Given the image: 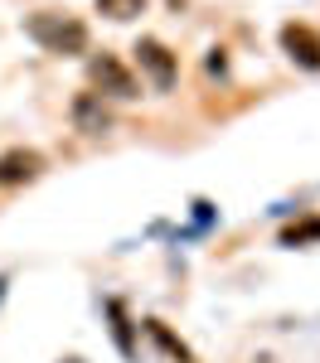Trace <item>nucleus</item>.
<instances>
[{
	"mask_svg": "<svg viewBox=\"0 0 320 363\" xmlns=\"http://www.w3.org/2000/svg\"><path fill=\"white\" fill-rule=\"evenodd\" d=\"M44 174V155L39 150H25V145H10L0 155V189H20V184H34Z\"/></svg>",
	"mask_w": 320,
	"mask_h": 363,
	"instance_id": "obj_4",
	"label": "nucleus"
},
{
	"mask_svg": "<svg viewBox=\"0 0 320 363\" xmlns=\"http://www.w3.org/2000/svg\"><path fill=\"white\" fill-rule=\"evenodd\" d=\"M68 116H73V126H78L83 136H102V131L112 126V112H107L102 92H78L73 107H68Z\"/></svg>",
	"mask_w": 320,
	"mask_h": 363,
	"instance_id": "obj_6",
	"label": "nucleus"
},
{
	"mask_svg": "<svg viewBox=\"0 0 320 363\" xmlns=\"http://www.w3.org/2000/svg\"><path fill=\"white\" fill-rule=\"evenodd\" d=\"M145 335L155 339V344H160V349H165V354H170L175 363H194V354H189V349H184V344H180V339H175L170 330L160 325V320H145Z\"/></svg>",
	"mask_w": 320,
	"mask_h": 363,
	"instance_id": "obj_7",
	"label": "nucleus"
},
{
	"mask_svg": "<svg viewBox=\"0 0 320 363\" xmlns=\"http://www.w3.org/2000/svg\"><path fill=\"white\" fill-rule=\"evenodd\" d=\"M282 49H287L291 63H301V68H311V73H320V34L311 25H282Z\"/></svg>",
	"mask_w": 320,
	"mask_h": 363,
	"instance_id": "obj_5",
	"label": "nucleus"
},
{
	"mask_svg": "<svg viewBox=\"0 0 320 363\" xmlns=\"http://www.w3.org/2000/svg\"><path fill=\"white\" fill-rule=\"evenodd\" d=\"M136 63H141L145 73H150V83H155V92H170L175 78H180V58L160 44V39H136Z\"/></svg>",
	"mask_w": 320,
	"mask_h": 363,
	"instance_id": "obj_3",
	"label": "nucleus"
},
{
	"mask_svg": "<svg viewBox=\"0 0 320 363\" xmlns=\"http://www.w3.org/2000/svg\"><path fill=\"white\" fill-rule=\"evenodd\" d=\"M97 10H102L107 20H136L145 10V0H97Z\"/></svg>",
	"mask_w": 320,
	"mask_h": 363,
	"instance_id": "obj_9",
	"label": "nucleus"
},
{
	"mask_svg": "<svg viewBox=\"0 0 320 363\" xmlns=\"http://www.w3.org/2000/svg\"><path fill=\"white\" fill-rule=\"evenodd\" d=\"M107 315L116 320V344H121V354H131V325H126V310H121V301H107Z\"/></svg>",
	"mask_w": 320,
	"mask_h": 363,
	"instance_id": "obj_10",
	"label": "nucleus"
},
{
	"mask_svg": "<svg viewBox=\"0 0 320 363\" xmlns=\"http://www.w3.org/2000/svg\"><path fill=\"white\" fill-rule=\"evenodd\" d=\"M87 78H92V87H102L107 97H121V102L141 97V83L131 78V68H126L121 58H112V54H97V58H92V63H87Z\"/></svg>",
	"mask_w": 320,
	"mask_h": 363,
	"instance_id": "obj_2",
	"label": "nucleus"
},
{
	"mask_svg": "<svg viewBox=\"0 0 320 363\" xmlns=\"http://www.w3.org/2000/svg\"><path fill=\"white\" fill-rule=\"evenodd\" d=\"M170 5H175V10H180V5H184V0H170Z\"/></svg>",
	"mask_w": 320,
	"mask_h": 363,
	"instance_id": "obj_11",
	"label": "nucleus"
},
{
	"mask_svg": "<svg viewBox=\"0 0 320 363\" xmlns=\"http://www.w3.org/2000/svg\"><path fill=\"white\" fill-rule=\"evenodd\" d=\"M306 242H320V218H306V223H291L282 233V247H306Z\"/></svg>",
	"mask_w": 320,
	"mask_h": 363,
	"instance_id": "obj_8",
	"label": "nucleus"
},
{
	"mask_svg": "<svg viewBox=\"0 0 320 363\" xmlns=\"http://www.w3.org/2000/svg\"><path fill=\"white\" fill-rule=\"evenodd\" d=\"M25 34L39 49H49V54H63V58L87 54V25L73 20V15H63V10H39V15H29Z\"/></svg>",
	"mask_w": 320,
	"mask_h": 363,
	"instance_id": "obj_1",
	"label": "nucleus"
},
{
	"mask_svg": "<svg viewBox=\"0 0 320 363\" xmlns=\"http://www.w3.org/2000/svg\"><path fill=\"white\" fill-rule=\"evenodd\" d=\"M63 363H83V359H63Z\"/></svg>",
	"mask_w": 320,
	"mask_h": 363,
	"instance_id": "obj_12",
	"label": "nucleus"
}]
</instances>
